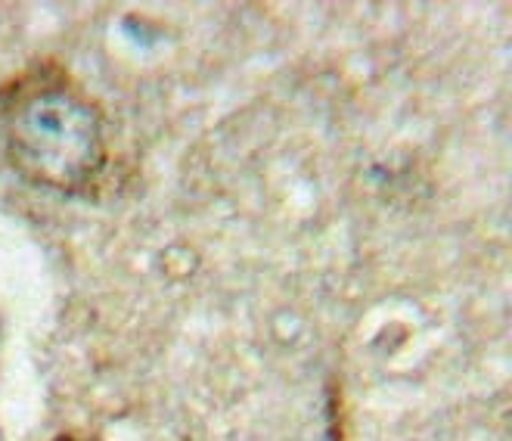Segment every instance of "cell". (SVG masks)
<instances>
[{"mask_svg":"<svg viewBox=\"0 0 512 441\" xmlns=\"http://www.w3.org/2000/svg\"><path fill=\"white\" fill-rule=\"evenodd\" d=\"M13 168L38 187L84 190L106 165L103 112L66 69L38 63L0 94Z\"/></svg>","mask_w":512,"mask_h":441,"instance_id":"cell-1","label":"cell"},{"mask_svg":"<svg viewBox=\"0 0 512 441\" xmlns=\"http://www.w3.org/2000/svg\"><path fill=\"white\" fill-rule=\"evenodd\" d=\"M59 441H72V438H59Z\"/></svg>","mask_w":512,"mask_h":441,"instance_id":"cell-2","label":"cell"}]
</instances>
